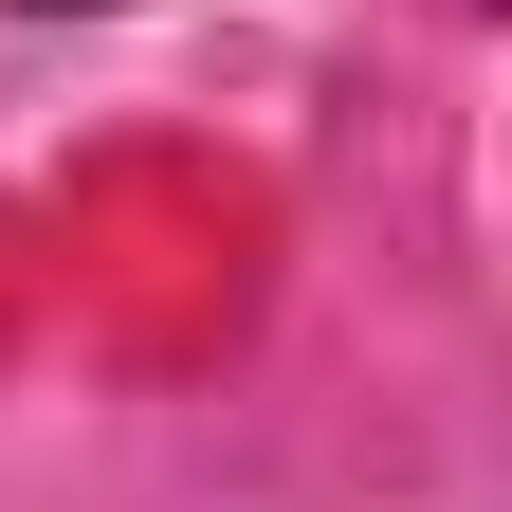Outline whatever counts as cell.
I'll return each instance as SVG.
<instances>
[{
  "mask_svg": "<svg viewBox=\"0 0 512 512\" xmlns=\"http://www.w3.org/2000/svg\"><path fill=\"white\" fill-rule=\"evenodd\" d=\"M55 19H74V0H55Z\"/></svg>",
  "mask_w": 512,
  "mask_h": 512,
  "instance_id": "1",
  "label": "cell"
}]
</instances>
